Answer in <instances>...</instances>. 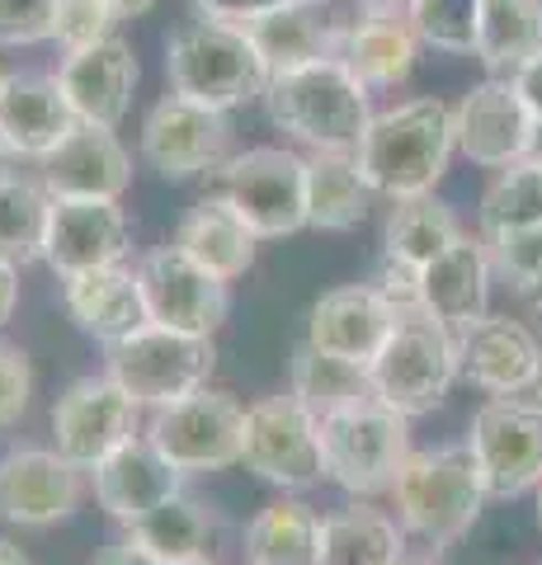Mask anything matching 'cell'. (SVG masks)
I'll use <instances>...</instances> for the list:
<instances>
[{"instance_id": "obj_1", "label": "cell", "mask_w": 542, "mask_h": 565, "mask_svg": "<svg viewBox=\"0 0 542 565\" xmlns=\"http://www.w3.org/2000/svg\"><path fill=\"white\" fill-rule=\"evenodd\" d=\"M453 151H458L453 104L434 95H415L373 114L354 161L378 199L396 203V199H415V193L439 189L453 166Z\"/></svg>"}, {"instance_id": "obj_2", "label": "cell", "mask_w": 542, "mask_h": 565, "mask_svg": "<svg viewBox=\"0 0 542 565\" xmlns=\"http://www.w3.org/2000/svg\"><path fill=\"white\" fill-rule=\"evenodd\" d=\"M265 109L278 132H288L307 151L354 156L373 122V90L340 57H321L269 76Z\"/></svg>"}, {"instance_id": "obj_3", "label": "cell", "mask_w": 542, "mask_h": 565, "mask_svg": "<svg viewBox=\"0 0 542 565\" xmlns=\"http://www.w3.org/2000/svg\"><path fill=\"white\" fill-rule=\"evenodd\" d=\"M166 81L170 95H184L208 109L232 114L241 104L265 99L269 66L259 57L246 24L217 20V14H194L166 39Z\"/></svg>"}, {"instance_id": "obj_4", "label": "cell", "mask_w": 542, "mask_h": 565, "mask_svg": "<svg viewBox=\"0 0 542 565\" xmlns=\"http://www.w3.org/2000/svg\"><path fill=\"white\" fill-rule=\"evenodd\" d=\"M486 500H491V490L481 481V467L471 457L467 438L411 452L392 486V509L401 527L411 537L429 542L434 552L458 546L477 527Z\"/></svg>"}, {"instance_id": "obj_5", "label": "cell", "mask_w": 542, "mask_h": 565, "mask_svg": "<svg viewBox=\"0 0 542 565\" xmlns=\"http://www.w3.org/2000/svg\"><path fill=\"white\" fill-rule=\"evenodd\" d=\"M369 373H373V392L406 419L439 411L453 392V382L463 377L458 330L444 326L439 316H429L425 307L401 311L387 344L369 363Z\"/></svg>"}, {"instance_id": "obj_6", "label": "cell", "mask_w": 542, "mask_h": 565, "mask_svg": "<svg viewBox=\"0 0 542 565\" xmlns=\"http://www.w3.org/2000/svg\"><path fill=\"white\" fill-rule=\"evenodd\" d=\"M411 419L382 396H369L349 411L321 419V462L326 481H336L354 500L392 494L401 467L411 457Z\"/></svg>"}, {"instance_id": "obj_7", "label": "cell", "mask_w": 542, "mask_h": 565, "mask_svg": "<svg viewBox=\"0 0 542 565\" xmlns=\"http://www.w3.org/2000/svg\"><path fill=\"white\" fill-rule=\"evenodd\" d=\"M217 367L213 334L194 330H170V326H137L118 344H109V373L124 392L142 405V411H161V405L180 401L189 392L208 386Z\"/></svg>"}, {"instance_id": "obj_8", "label": "cell", "mask_w": 542, "mask_h": 565, "mask_svg": "<svg viewBox=\"0 0 542 565\" xmlns=\"http://www.w3.org/2000/svg\"><path fill=\"white\" fill-rule=\"evenodd\" d=\"M217 199L232 203L259 241L307 232V156L251 147L217 166Z\"/></svg>"}, {"instance_id": "obj_9", "label": "cell", "mask_w": 542, "mask_h": 565, "mask_svg": "<svg viewBox=\"0 0 542 565\" xmlns=\"http://www.w3.org/2000/svg\"><path fill=\"white\" fill-rule=\"evenodd\" d=\"M241 467L255 471L288 494H302L326 481L321 462V419L307 411L293 392H278L246 405V429H241Z\"/></svg>"}, {"instance_id": "obj_10", "label": "cell", "mask_w": 542, "mask_h": 565, "mask_svg": "<svg viewBox=\"0 0 542 565\" xmlns=\"http://www.w3.org/2000/svg\"><path fill=\"white\" fill-rule=\"evenodd\" d=\"M241 429H246V405L232 392L199 386L180 401L147 411L142 434L156 444V452L170 457L184 476L199 471H226L241 462Z\"/></svg>"}, {"instance_id": "obj_11", "label": "cell", "mask_w": 542, "mask_h": 565, "mask_svg": "<svg viewBox=\"0 0 542 565\" xmlns=\"http://www.w3.org/2000/svg\"><path fill=\"white\" fill-rule=\"evenodd\" d=\"M467 448L481 467L491 500H519L542 481V401L491 396L471 415Z\"/></svg>"}, {"instance_id": "obj_12", "label": "cell", "mask_w": 542, "mask_h": 565, "mask_svg": "<svg viewBox=\"0 0 542 565\" xmlns=\"http://www.w3.org/2000/svg\"><path fill=\"white\" fill-rule=\"evenodd\" d=\"M142 405H137L109 373L76 377L52 405V438L81 471H95L104 457L118 452L128 438L142 434Z\"/></svg>"}, {"instance_id": "obj_13", "label": "cell", "mask_w": 542, "mask_h": 565, "mask_svg": "<svg viewBox=\"0 0 542 565\" xmlns=\"http://www.w3.org/2000/svg\"><path fill=\"white\" fill-rule=\"evenodd\" d=\"M137 151H142L147 170H156L161 180L217 174V166L232 156V118L184 95H166L142 118Z\"/></svg>"}, {"instance_id": "obj_14", "label": "cell", "mask_w": 542, "mask_h": 565, "mask_svg": "<svg viewBox=\"0 0 542 565\" xmlns=\"http://www.w3.org/2000/svg\"><path fill=\"white\" fill-rule=\"evenodd\" d=\"M132 269H137V282H142L147 321H156V326L217 334L226 311H232L226 282L189 259L180 245H156V250L137 255Z\"/></svg>"}, {"instance_id": "obj_15", "label": "cell", "mask_w": 542, "mask_h": 565, "mask_svg": "<svg viewBox=\"0 0 542 565\" xmlns=\"http://www.w3.org/2000/svg\"><path fill=\"white\" fill-rule=\"evenodd\" d=\"M85 476L57 448H10L0 457V519L14 527H57L81 509Z\"/></svg>"}, {"instance_id": "obj_16", "label": "cell", "mask_w": 542, "mask_h": 565, "mask_svg": "<svg viewBox=\"0 0 542 565\" xmlns=\"http://www.w3.org/2000/svg\"><path fill=\"white\" fill-rule=\"evenodd\" d=\"M57 71H6L0 81V156L14 166H43L76 128Z\"/></svg>"}, {"instance_id": "obj_17", "label": "cell", "mask_w": 542, "mask_h": 565, "mask_svg": "<svg viewBox=\"0 0 542 565\" xmlns=\"http://www.w3.org/2000/svg\"><path fill=\"white\" fill-rule=\"evenodd\" d=\"M132 222L118 199H52L43 264L57 278H72L104 264H128Z\"/></svg>"}, {"instance_id": "obj_18", "label": "cell", "mask_w": 542, "mask_h": 565, "mask_svg": "<svg viewBox=\"0 0 542 565\" xmlns=\"http://www.w3.org/2000/svg\"><path fill=\"white\" fill-rule=\"evenodd\" d=\"M453 132H458V151L481 170H504L523 161L533 132V109L523 104L510 76H486L481 85L453 104Z\"/></svg>"}, {"instance_id": "obj_19", "label": "cell", "mask_w": 542, "mask_h": 565, "mask_svg": "<svg viewBox=\"0 0 542 565\" xmlns=\"http://www.w3.org/2000/svg\"><path fill=\"white\" fill-rule=\"evenodd\" d=\"M137 52L124 33H109L99 43H85L76 52H62L57 85L72 99L81 122H99V128H118L132 109L137 95Z\"/></svg>"}, {"instance_id": "obj_20", "label": "cell", "mask_w": 542, "mask_h": 565, "mask_svg": "<svg viewBox=\"0 0 542 565\" xmlns=\"http://www.w3.org/2000/svg\"><path fill=\"white\" fill-rule=\"evenodd\" d=\"M542 344L538 334L514 316L486 311L481 321L458 330V367L463 382L481 386L486 396H523L533 392Z\"/></svg>"}, {"instance_id": "obj_21", "label": "cell", "mask_w": 542, "mask_h": 565, "mask_svg": "<svg viewBox=\"0 0 542 565\" xmlns=\"http://www.w3.org/2000/svg\"><path fill=\"white\" fill-rule=\"evenodd\" d=\"M39 174L52 199H124L132 184V151L118 141V128L76 122Z\"/></svg>"}, {"instance_id": "obj_22", "label": "cell", "mask_w": 542, "mask_h": 565, "mask_svg": "<svg viewBox=\"0 0 542 565\" xmlns=\"http://www.w3.org/2000/svg\"><path fill=\"white\" fill-rule=\"evenodd\" d=\"M91 490H95V504L104 514L132 527L137 519H147L156 504H166L170 494L184 490V471L174 467L170 457L156 452L147 434H137L91 471Z\"/></svg>"}, {"instance_id": "obj_23", "label": "cell", "mask_w": 542, "mask_h": 565, "mask_svg": "<svg viewBox=\"0 0 542 565\" xmlns=\"http://www.w3.org/2000/svg\"><path fill=\"white\" fill-rule=\"evenodd\" d=\"M396 316L401 311L373 282H344V288H330L307 311V344L340 353V359H354V363H373L378 349L387 344Z\"/></svg>"}, {"instance_id": "obj_24", "label": "cell", "mask_w": 542, "mask_h": 565, "mask_svg": "<svg viewBox=\"0 0 542 565\" xmlns=\"http://www.w3.org/2000/svg\"><path fill=\"white\" fill-rule=\"evenodd\" d=\"M491 282L496 269L491 255H486V241L463 232L439 259H429L419 269V307L453 330H467L491 311Z\"/></svg>"}, {"instance_id": "obj_25", "label": "cell", "mask_w": 542, "mask_h": 565, "mask_svg": "<svg viewBox=\"0 0 542 565\" xmlns=\"http://www.w3.org/2000/svg\"><path fill=\"white\" fill-rule=\"evenodd\" d=\"M62 307L76 321V330H85L104 349L132 334L137 326H147L142 282H137L132 264H104V269L62 278Z\"/></svg>"}, {"instance_id": "obj_26", "label": "cell", "mask_w": 542, "mask_h": 565, "mask_svg": "<svg viewBox=\"0 0 542 565\" xmlns=\"http://www.w3.org/2000/svg\"><path fill=\"white\" fill-rule=\"evenodd\" d=\"M340 29L344 24L336 20V10H330L326 0H288V6L246 20V33L255 39L269 76L307 66V62H321V57H336Z\"/></svg>"}, {"instance_id": "obj_27", "label": "cell", "mask_w": 542, "mask_h": 565, "mask_svg": "<svg viewBox=\"0 0 542 565\" xmlns=\"http://www.w3.org/2000/svg\"><path fill=\"white\" fill-rule=\"evenodd\" d=\"M170 245H180V250L203 264L208 274H217L222 282H236V278H246L255 269V250H259V236L246 226V217L226 203V199H203L194 203L180 217V226H174V241Z\"/></svg>"}, {"instance_id": "obj_28", "label": "cell", "mask_w": 542, "mask_h": 565, "mask_svg": "<svg viewBox=\"0 0 542 565\" xmlns=\"http://www.w3.org/2000/svg\"><path fill=\"white\" fill-rule=\"evenodd\" d=\"M336 57L369 85V90H396L411 81V71L419 62V39L411 20L401 14H359L340 29Z\"/></svg>"}, {"instance_id": "obj_29", "label": "cell", "mask_w": 542, "mask_h": 565, "mask_svg": "<svg viewBox=\"0 0 542 565\" xmlns=\"http://www.w3.org/2000/svg\"><path fill=\"white\" fill-rule=\"evenodd\" d=\"M406 527L387 509L354 500L326 514L321 523V565H396L406 561Z\"/></svg>"}, {"instance_id": "obj_30", "label": "cell", "mask_w": 542, "mask_h": 565, "mask_svg": "<svg viewBox=\"0 0 542 565\" xmlns=\"http://www.w3.org/2000/svg\"><path fill=\"white\" fill-rule=\"evenodd\" d=\"M373 184L354 156L311 151L307 156V226L311 232H354L373 212Z\"/></svg>"}, {"instance_id": "obj_31", "label": "cell", "mask_w": 542, "mask_h": 565, "mask_svg": "<svg viewBox=\"0 0 542 565\" xmlns=\"http://www.w3.org/2000/svg\"><path fill=\"white\" fill-rule=\"evenodd\" d=\"M128 533L161 565H213V546H217L213 509L184 490L170 494L166 504H156L147 519H137L128 527Z\"/></svg>"}, {"instance_id": "obj_32", "label": "cell", "mask_w": 542, "mask_h": 565, "mask_svg": "<svg viewBox=\"0 0 542 565\" xmlns=\"http://www.w3.org/2000/svg\"><path fill=\"white\" fill-rule=\"evenodd\" d=\"M321 514L307 500H274L246 523V565H321Z\"/></svg>"}, {"instance_id": "obj_33", "label": "cell", "mask_w": 542, "mask_h": 565, "mask_svg": "<svg viewBox=\"0 0 542 565\" xmlns=\"http://www.w3.org/2000/svg\"><path fill=\"white\" fill-rule=\"evenodd\" d=\"M288 392L307 405L317 419L349 411V405L378 396L373 392V373L369 363H354V359H340V353H326L317 344H297L293 353V373H288Z\"/></svg>"}, {"instance_id": "obj_34", "label": "cell", "mask_w": 542, "mask_h": 565, "mask_svg": "<svg viewBox=\"0 0 542 565\" xmlns=\"http://www.w3.org/2000/svg\"><path fill=\"white\" fill-rule=\"evenodd\" d=\"M542 52V0H481L477 24V57L491 76L514 71Z\"/></svg>"}, {"instance_id": "obj_35", "label": "cell", "mask_w": 542, "mask_h": 565, "mask_svg": "<svg viewBox=\"0 0 542 565\" xmlns=\"http://www.w3.org/2000/svg\"><path fill=\"white\" fill-rule=\"evenodd\" d=\"M47 212H52V193L43 174L14 170V161L0 166V259L20 264V269L43 259Z\"/></svg>"}, {"instance_id": "obj_36", "label": "cell", "mask_w": 542, "mask_h": 565, "mask_svg": "<svg viewBox=\"0 0 542 565\" xmlns=\"http://www.w3.org/2000/svg\"><path fill=\"white\" fill-rule=\"evenodd\" d=\"M463 236V222L444 199L434 193H415V199H396L387 222H382V250L425 269L429 259H439L453 241Z\"/></svg>"}, {"instance_id": "obj_37", "label": "cell", "mask_w": 542, "mask_h": 565, "mask_svg": "<svg viewBox=\"0 0 542 565\" xmlns=\"http://www.w3.org/2000/svg\"><path fill=\"white\" fill-rule=\"evenodd\" d=\"M406 20L415 29L419 47L448 52V57H471L477 52L481 0H411Z\"/></svg>"}, {"instance_id": "obj_38", "label": "cell", "mask_w": 542, "mask_h": 565, "mask_svg": "<svg viewBox=\"0 0 542 565\" xmlns=\"http://www.w3.org/2000/svg\"><path fill=\"white\" fill-rule=\"evenodd\" d=\"M481 241H486V255H491L496 282H510L523 297L542 288V222L486 226Z\"/></svg>"}, {"instance_id": "obj_39", "label": "cell", "mask_w": 542, "mask_h": 565, "mask_svg": "<svg viewBox=\"0 0 542 565\" xmlns=\"http://www.w3.org/2000/svg\"><path fill=\"white\" fill-rule=\"evenodd\" d=\"M514 222H542V166L514 161L496 170V180L481 193V232L486 226H514Z\"/></svg>"}, {"instance_id": "obj_40", "label": "cell", "mask_w": 542, "mask_h": 565, "mask_svg": "<svg viewBox=\"0 0 542 565\" xmlns=\"http://www.w3.org/2000/svg\"><path fill=\"white\" fill-rule=\"evenodd\" d=\"M62 0H0V47H39L57 33Z\"/></svg>"}, {"instance_id": "obj_41", "label": "cell", "mask_w": 542, "mask_h": 565, "mask_svg": "<svg viewBox=\"0 0 542 565\" xmlns=\"http://www.w3.org/2000/svg\"><path fill=\"white\" fill-rule=\"evenodd\" d=\"M118 33V14L104 6V0H62L57 6V33H52V43L62 52H76L85 43H99Z\"/></svg>"}, {"instance_id": "obj_42", "label": "cell", "mask_w": 542, "mask_h": 565, "mask_svg": "<svg viewBox=\"0 0 542 565\" xmlns=\"http://www.w3.org/2000/svg\"><path fill=\"white\" fill-rule=\"evenodd\" d=\"M33 401V363L24 349L0 340V429H14Z\"/></svg>"}, {"instance_id": "obj_43", "label": "cell", "mask_w": 542, "mask_h": 565, "mask_svg": "<svg viewBox=\"0 0 542 565\" xmlns=\"http://www.w3.org/2000/svg\"><path fill=\"white\" fill-rule=\"evenodd\" d=\"M369 282H373L382 297H387L396 311L419 307V269H415V264H406V259H396V255L382 250L378 264H373V278H369Z\"/></svg>"}, {"instance_id": "obj_44", "label": "cell", "mask_w": 542, "mask_h": 565, "mask_svg": "<svg viewBox=\"0 0 542 565\" xmlns=\"http://www.w3.org/2000/svg\"><path fill=\"white\" fill-rule=\"evenodd\" d=\"M278 6H288V0H194V10L217 14V20H236V24H246L255 14L278 10Z\"/></svg>"}, {"instance_id": "obj_45", "label": "cell", "mask_w": 542, "mask_h": 565, "mask_svg": "<svg viewBox=\"0 0 542 565\" xmlns=\"http://www.w3.org/2000/svg\"><path fill=\"white\" fill-rule=\"evenodd\" d=\"M91 565H161V561H156V556H151L147 546L137 542L132 533H124L118 542H109V546H104V552H99Z\"/></svg>"}, {"instance_id": "obj_46", "label": "cell", "mask_w": 542, "mask_h": 565, "mask_svg": "<svg viewBox=\"0 0 542 565\" xmlns=\"http://www.w3.org/2000/svg\"><path fill=\"white\" fill-rule=\"evenodd\" d=\"M510 81H514V90L523 95V104L533 109V118H542V52H538V57L523 62Z\"/></svg>"}, {"instance_id": "obj_47", "label": "cell", "mask_w": 542, "mask_h": 565, "mask_svg": "<svg viewBox=\"0 0 542 565\" xmlns=\"http://www.w3.org/2000/svg\"><path fill=\"white\" fill-rule=\"evenodd\" d=\"M14 311H20V264L0 259V330L14 321Z\"/></svg>"}, {"instance_id": "obj_48", "label": "cell", "mask_w": 542, "mask_h": 565, "mask_svg": "<svg viewBox=\"0 0 542 565\" xmlns=\"http://www.w3.org/2000/svg\"><path fill=\"white\" fill-rule=\"evenodd\" d=\"M359 14H401L406 20V10H411V0H354Z\"/></svg>"}, {"instance_id": "obj_49", "label": "cell", "mask_w": 542, "mask_h": 565, "mask_svg": "<svg viewBox=\"0 0 542 565\" xmlns=\"http://www.w3.org/2000/svg\"><path fill=\"white\" fill-rule=\"evenodd\" d=\"M104 6H109V10L118 14V20H137V14H147V10L156 6V0H104Z\"/></svg>"}, {"instance_id": "obj_50", "label": "cell", "mask_w": 542, "mask_h": 565, "mask_svg": "<svg viewBox=\"0 0 542 565\" xmlns=\"http://www.w3.org/2000/svg\"><path fill=\"white\" fill-rule=\"evenodd\" d=\"M523 161H538L542 166V118H533V132H529V147H523Z\"/></svg>"}, {"instance_id": "obj_51", "label": "cell", "mask_w": 542, "mask_h": 565, "mask_svg": "<svg viewBox=\"0 0 542 565\" xmlns=\"http://www.w3.org/2000/svg\"><path fill=\"white\" fill-rule=\"evenodd\" d=\"M0 565H29V556L20 552V546H14V542H6V537H0Z\"/></svg>"}, {"instance_id": "obj_52", "label": "cell", "mask_w": 542, "mask_h": 565, "mask_svg": "<svg viewBox=\"0 0 542 565\" xmlns=\"http://www.w3.org/2000/svg\"><path fill=\"white\" fill-rule=\"evenodd\" d=\"M529 307H533V316L542 321V288H538V292H529Z\"/></svg>"}, {"instance_id": "obj_53", "label": "cell", "mask_w": 542, "mask_h": 565, "mask_svg": "<svg viewBox=\"0 0 542 565\" xmlns=\"http://www.w3.org/2000/svg\"><path fill=\"white\" fill-rule=\"evenodd\" d=\"M533 401H542V359H538V377H533V392H529Z\"/></svg>"}, {"instance_id": "obj_54", "label": "cell", "mask_w": 542, "mask_h": 565, "mask_svg": "<svg viewBox=\"0 0 542 565\" xmlns=\"http://www.w3.org/2000/svg\"><path fill=\"white\" fill-rule=\"evenodd\" d=\"M533 494H538V527H542V481H538V490H533Z\"/></svg>"}, {"instance_id": "obj_55", "label": "cell", "mask_w": 542, "mask_h": 565, "mask_svg": "<svg viewBox=\"0 0 542 565\" xmlns=\"http://www.w3.org/2000/svg\"><path fill=\"white\" fill-rule=\"evenodd\" d=\"M396 565H415V561H396Z\"/></svg>"}, {"instance_id": "obj_56", "label": "cell", "mask_w": 542, "mask_h": 565, "mask_svg": "<svg viewBox=\"0 0 542 565\" xmlns=\"http://www.w3.org/2000/svg\"><path fill=\"white\" fill-rule=\"evenodd\" d=\"M0 81H6V71H0Z\"/></svg>"}, {"instance_id": "obj_57", "label": "cell", "mask_w": 542, "mask_h": 565, "mask_svg": "<svg viewBox=\"0 0 542 565\" xmlns=\"http://www.w3.org/2000/svg\"><path fill=\"white\" fill-rule=\"evenodd\" d=\"M241 565H246V561H241Z\"/></svg>"}]
</instances>
